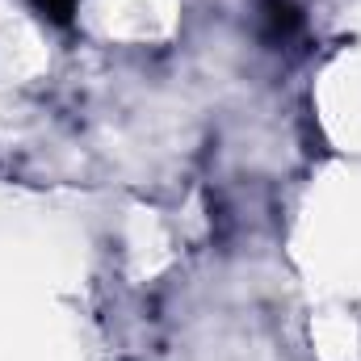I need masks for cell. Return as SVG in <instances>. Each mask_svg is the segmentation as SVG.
<instances>
[{
    "instance_id": "obj_1",
    "label": "cell",
    "mask_w": 361,
    "mask_h": 361,
    "mask_svg": "<svg viewBox=\"0 0 361 361\" xmlns=\"http://www.w3.org/2000/svg\"><path fill=\"white\" fill-rule=\"evenodd\" d=\"M261 13H265L269 30H273V34H281V38H286V34H294V30L302 25V13H298L290 0H265V4H261Z\"/></svg>"
},
{
    "instance_id": "obj_2",
    "label": "cell",
    "mask_w": 361,
    "mask_h": 361,
    "mask_svg": "<svg viewBox=\"0 0 361 361\" xmlns=\"http://www.w3.org/2000/svg\"><path fill=\"white\" fill-rule=\"evenodd\" d=\"M34 4H38V13H42V17H51L55 25H68L80 0H34Z\"/></svg>"
}]
</instances>
